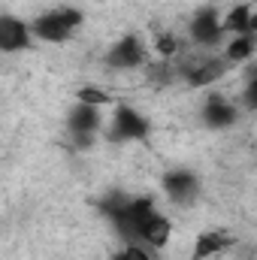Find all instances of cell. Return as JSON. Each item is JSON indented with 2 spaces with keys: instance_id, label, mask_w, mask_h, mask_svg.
<instances>
[{
  "instance_id": "cell-1",
  "label": "cell",
  "mask_w": 257,
  "mask_h": 260,
  "mask_svg": "<svg viewBox=\"0 0 257 260\" xmlns=\"http://www.w3.org/2000/svg\"><path fill=\"white\" fill-rule=\"evenodd\" d=\"M79 24H82V12L73 9V6H61V9H55V12L40 15V18L30 24V30H34V37L43 40V43H64V40H70V34H73Z\"/></svg>"
},
{
  "instance_id": "cell-11",
  "label": "cell",
  "mask_w": 257,
  "mask_h": 260,
  "mask_svg": "<svg viewBox=\"0 0 257 260\" xmlns=\"http://www.w3.org/2000/svg\"><path fill=\"white\" fill-rule=\"evenodd\" d=\"M221 76H224V64H218V61H197L194 67L185 70V79H188V85H194V88L212 85Z\"/></svg>"
},
{
  "instance_id": "cell-17",
  "label": "cell",
  "mask_w": 257,
  "mask_h": 260,
  "mask_svg": "<svg viewBox=\"0 0 257 260\" xmlns=\"http://www.w3.org/2000/svg\"><path fill=\"white\" fill-rule=\"evenodd\" d=\"M245 103L257 109V70L251 73V79H248V85H245Z\"/></svg>"
},
{
  "instance_id": "cell-8",
  "label": "cell",
  "mask_w": 257,
  "mask_h": 260,
  "mask_svg": "<svg viewBox=\"0 0 257 260\" xmlns=\"http://www.w3.org/2000/svg\"><path fill=\"white\" fill-rule=\"evenodd\" d=\"M70 127H73V133H76L82 142H88V139H91V133L100 127V106H88V103L73 106Z\"/></svg>"
},
{
  "instance_id": "cell-5",
  "label": "cell",
  "mask_w": 257,
  "mask_h": 260,
  "mask_svg": "<svg viewBox=\"0 0 257 260\" xmlns=\"http://www.w3.org/2000/svg\"><path fill=\"white\" fill-rule=\"evenodd\" d=\"M145 133H148V121L133 106H118L115 109V136L118 139H142Z\"/></svg>"
},
{
  "instance_id": "cell-4",
  "label": "cell",
  "mask_w": 257,
  "mask_h": 260,
  "mask_svg": "<svg viewBox=\"0 0 257 260\" xmlns=\"http://www.w3.org/2000/svg\"><path fill=\"white\" fill-rule=\"evenodd\" d=\"M30 24L12 18V15H3L0 18V49L3 52H18V49H27L30 46Z\"/></svg>"
},
{
  "instance_id": "cell-6",
  "label": "cell",
  "mask_w": 257,
  "mask_h": 260,
  "mask_svg": "<svg viewBox=\"0 0 257 260\" xmlns=\"http://www.w3.org/2000/svg\"><path fill=\"white\" fill-rule=\"evenodd\" d=\"M170 233H173V224H170V218H164L160 212H154L151 218H145V221L139 224V239H142L145 245H151V248H164V245L170 242Z\"/></svg>"
},
{
  "instance_id": "cell-14",
  "label": "cell",
  "mask_w": 257,
  "mask_h": 260,
  "mask_svg": "<svg viewBox=\"0 0 257 260\" xmlns=\"http://www.w3.org/2000/svg\"><path fill=\"white\" fill-rule=\"evenodd\" d=\"M76 100L79 103H88V106H109L112 103V94L103 91V88H79Z\"/></svg>"
},
{
  "instance_id": "cell-3",
  "label": "cell",
  "mask_w": 257,
  "mask_h": 260,
  "mask_svg": "<svg viewBox=\"0 0 257 260\" xmlns=\"http://www.w3.org/2000/svg\"><path fill=\"white\" fill-rule=\"evenodd\" d=\"M191 37L200 46H215V43L224 37V24H221V18H218L215 9H200V12L194 15Z\"/></svg>"
},
{
  "instance_id": "cell-13",
  "label": "cell",
  "mask_w": 257,
  "mask_h": 260,
  "mask_svg": "<svg viewBox=\"0 0 257 260\" xmlns=\"http://www.w3.org/2000/svg\"><path fill=\"white\" fill-rule=\"evenodd\" d=\"M254 49H257V34H242L227 46V61H245V58L254 55Z\"/></svg>"
},
{
  "instance_id": "cell-7",
  "label": "cell",
  "mask_w": 257,
  "mask_h": 260,
  "mask_svg": "<svg viewBox=\"0 0 257 260\" xmlns=\"http://www.w3.org/2000/svg\"><path fill=\"white\" fill-rule=\"evenodd\" d=\"M164 191L173 197L176 203H188L197 194V176L188 170H170L164 176Z\"/></svg>"
},
{
  "instance_id": "cell-9",
  "label": "cell",
  "mask_w": 257,
  "mask_h": 260,
  "mask_svg": "<svg viewBox=\"0 0 257 260\" xmlns=\"http://www.w3.org/2000/svg\"><path fill=\"white\" fill-rule=\"evenodd\" d=\"M203 118L209 127H230L236 121V106H230L224 97H209L206 106H203Z\"/></svg>"
},
{
  "instance_id": "cell-2",
  "label": "cell",
  "mask_w": 257,
  "mask_h": 260,
  "mask_svg": "<svg viewBox=\"0 0 257 260\" xmlns=\"http://www.w3.org/2000/svg\"><path fill=\"white\" fill-rule=\"evenodd\" d=\"M106 61H109V67H115V70H133V67L145 64V46H142V40L136 34H127L124 40H118L109 49Z\"/></svg>"
},
{
  "instance_id": "cell-12",
  "label": "cell",
  "mask_w": 257,
  "mask_h": 260,
  "mask_svg": "<svg viewBox=\"0 0 257 260\" xmlns=\"http://www.w3.org/2000/svg\"><path fill=\"white\" fill-rule=\"evenodd\" d=\"M251 15H254L251 6H233V9L221 18V24H224V30L242 37V34H251Z\"/></svg>"
},
{
  "instance_id": "cell-10",
  "label": "cell",
  "mask_w": 257,
  "mask_h": 260,
  "mask_svg": "<svg viewBox=\"0 0 257 260\" xmlns=\"http://www.w3.org/2000/svg\"><path fill=\"white\" fill-rule=\"evenodd\" d=\"M230 242H233V239H230L227 233H221V230H206V233H200V236H197V245H194V257L191 260L215 257V254H218V251H224Z\"/></svg>"
},
{
  "instance_id": "cell-15",
  "label": "cell",
  "mask_w": 257,
  "mask_h": 260,
  "mask_svg": "<svg viewBox=\"0 0 257 260\" xmlns=\"http://www.w3.org/2000/svg\"><path fill=\"white\" fill-rule=\"evenodd\" d=\"M176 49H179V43H176L170 34H160V37H157V55H160V58L170 61V58L176 55Z\"/></svg>"
},
{
  "instance_id": "cell-18",
  "label": "cell",
  "mask_w": 257,
  "mask_h": 260,
  "mask_svg": "<svg viewBox=\"0 0 257 260\" xmlns=\"http://www.w3.org/2000/svg\"><path fill=\"white\" fill-rule=\"evenodd\" d=\"M251 34H257V12L251 15Z\"/></svg>"
},
{
  "instance_id": "cell-16",
  "label": "cell",
  "mask_w": 257,
  "mask_h": 260,
  "mask_svg": "<svg viewBox=\"0 0 257 260\" xmlns=\"http://www.w3.org/2000/svg\"><path fill=\"white\" fill-rule=\"evenodd\" d=\"M115 260H151V257H148V251H145V248H139V245H127L124 251H118V254H115Z\"/></svg>"
}]
</instances>
